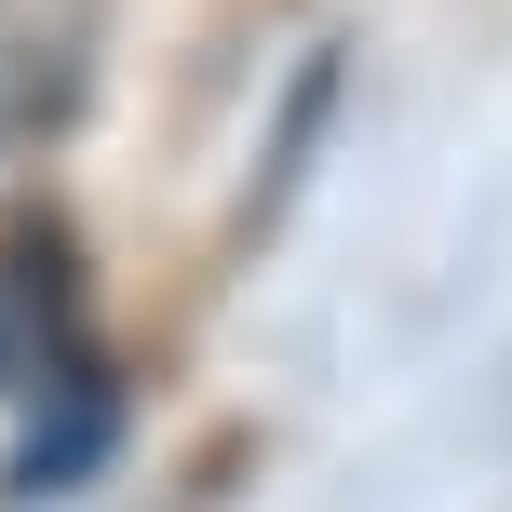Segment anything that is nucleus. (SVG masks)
Returning a JSON list of instances; mask_svg holds the SVG:
<instances>
[{
  "label": "nucleus",
  "instance_id": "f257e3e1",
  "mask_svg": "<svg viewBox=\"0 0 512 512\" xmlns=\"http://www.w3.org/2000/svg\"><path fill=\"white\" fill-rule=\"evenodd\" d=\"M95 351V270H81V230L54 203H14L0 216V405L54 378V364Z\"/></svg>",
  "mask_w": 512,
  "mask_h": 512
},
{
  "label": "nucleus",
  "instance_id": "f03ea898",
  "mask_svg": "<svg viewBox=\"0 0 512 512\" xmlns=\"http://www.w3.org/2000/svg\"><path fill=\"white\" fill-rule=\"evenodd\" d=\"M122 364L108 351H81V364H54L41 391L14 405V445H0V512H54V499H81L108 459H122Z\"/></svg>",
  "mask_w": 512,
  "mask_h": 512
},
{
  "label": "nucleus",
  "instance_id": "7ed1b4c3",
  "mask_svg": "<svg viewBox=\"0 0 512 512\" xmlns=\"http://www.w3.org/2000/svg\"><path fill=\"white\" fill-rule=\"evenodd\" d=\"M95 54H108V14H95V0H0V149L81 122Z\"/></svg>",
  "mask_w": 512,
  "mask_h": 512
}]
</instances>
